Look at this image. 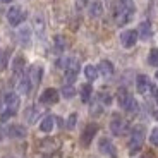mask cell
I'll return each instance as SVG.
<instances>
[{
    "instance_id": "1",
    "label": "cell",
    "mask_w": 158,
    "mask_h": 158,
    "mask_svg": "<svg viewBox=\"0 0 158 158\" xmlns=\"http://www.w3.org/2000/svg\"><path fill=\"white\" fill-rule=\"evenodd\" d=\"M112 9H114V19L117 26L127 24L134 16V5L131 0H114Z\"/></svg>"
},
{
    "instance_id": "2",
    "label": "cell",
    "mask_w": 158,
    "mask_h": 158,
    "mask_svg": "<svg viewBox=\"0 0 158 158\" xmlns=\"http://www.w3.org/2000/svg\"><path fill=\"white\" fill-rule=\"evenodd\" d=\"M143 141H144V126H136L131 131V139H129V155L134 156L141 151Z\"/></svg>"
},
{
    "instance_id": "3",
    "label": "cell",
    "mask_w": 158,
    "mask_h": 158,
    "mask_svg": "<svg viewBox=\"0 0 158 158\" xmlns=\"http://www.w3.org/2000/svg\"><path fill=\"white\" fill-rule=\"evenodd\" d=\"M117 102L120 105V108H124L126 112H131V114H134L138 112V102L134 100V96H131V93L126 89V88H120L117 91Z\"/></svg>"
},
{
    "instance_id": "4",
    "label": "cell",
    "mask_w": 158,
    "mask_h": 158,
    "mask_svg": "<svg viewBox=\"0 0 158 158\" xmlns=\"http://www.w3.org/2000/svg\"><path fill=\"white\" fill-rule=\"evenodd\" d=\"M24 19H26V12L19 5H14L7 10V21L10 26H19L21 23H24Z\"/></svg>"
},
{
    "instance_id": "5",
    "label": "cell",
    "mask_w": 158,
    "mask_h": 158,
    "mask_svg": "<svg viewBox=\"0 0 158 158\" xmlns=\"http://www.w3.org/2000/svg\"><path fill=\"white\" fill-rule=\"evenodd\" d=\"M110 131L114 136H122L127 131V122L118 114H114V117L110 118Z\"/></svg>"
},
{
    "instance_id": "6",
    "label": "cell",
    "mask_w": 158,
    "mask_h": 158,
    "mask_svg": "<svg viewBox=\"0 0 158 158\" xmlns=\"http://www.w3.org/2000/svg\"><path fill=\"white\" fill-rule=\"evenodd\" d=\"M96 132H98V124H88L83 129V134H81V146L88 148L91 144V141L95 139Z\"/></svg>"
},
{
    "instance_id": "7",
    "label": "cell",
    "mask_w": 158,
    "mask_h": 158,
    "mask_svg": "<svg viewBox=\"0 0 158 158\" xmlns=\"http://www.w3.org/2000/svg\"><path fill=\"white\" fill-rule=\"evenodd\" d=\"M138 31L136 29H126V31L120 33V43L124 48H132L138 43Z\"/></svg>"
},
{
    "instance_id": "8",
    "label": "cell",
    "mask_w": 158,
    "mask_h": 158,
    "mask_svg": "<svg viewBox=\"0 0 158 158\" xmlns=\"http://www.w3.org/2000/svg\"><path fill=\"white\" fill-rule=\"evenodd\" d=\"M98 150L102 151L103 155L110 156V158H117V148H115V144H114V143H112L108 138H102V139H100Z\"/></svg>"
},
{
    "instance_id": "9",
    "label": "cell",
    "mask_w": 158,
    "mask_h": 158,
    "mask_svg": "<svg viewBox=\"0 0 158 158\" xmlns=\"http://www.w3.org/2000/svg\"><path fill=\"white\" fill-rule=\"evenodd\" d=\"M40 102L43 103V105H55L59 102V91L55 88H47L41 93V96H40Z\"/></svg>"
},
{
    "instance_id": "10",
    "label": "cell",
    "mask_w": 158,
    "mask_h": 158,
    "mask_svg": "<svg viewBox=\"0 0 158 158\" xmlns=\"http://www.w3.org/2000/svg\"><path fill=\"white\" fill-rule=\"evenodd\" d=\"M26 134H28V129L24 126H21V124H12L7 129V136L12 139H23L26 138Z\"/></svg>"
},
{
    "instance_id": "11",
    "label": "cell",
    "mask_w": 158,
    "mask_h": 158,
    "mask_svg": "<svg viewBox=\"0 0 158 158\" xmlns=\"http://www.w3.org/2000/svg\"><path fill=\"white\" fill-rule=\"evenodd\" d=\"M4 103H5V107L9 108V110H12V112H17V108H19V105H21V98H19V95L17 93H7V95L4 96Z\"/></svg>"
},
{
    "instance_id": "12",
    "label": "cell",
    "mask_w": 158,
    "mask_h": 158,
    "mask_svg": "<svg viewBox=\"0 0 158 158\" xmlns=\"http://www.w3.org/2000/svg\"><path fill=\"white\" fill-rule=\"evenodd\" d=\"M29 81H31L33 86H38L40 83H41V77H43V67L41 65H33L31 69H29Z\"/></svg>"
},
{
    "instance_id": "13",
    "label": "cell",
    "mask_w": 158,
    "mask_h": 158,
    "mask_svg": "<svg viewBox=\"0 0 158 158\" xmlns=\"http://www.w3.org/2000/svg\"><path fill=\"white\" fill-rule=\"evenodd\" d=\"M136 89H138L139 95H144L146 91H150V79H148V76L139 74L136 77Z\"/></svg>"
},
{
    "instance_id": "14",
    "label": "cell",
    "mask_w": 158,
    "mask_h": 158,
    "mask_svg": "<svg viewBox=\"0 0 158 158\" xmlns=\"http://www.w3.org/2000/svg\"><path fill=\"white\" fill-rule=\"evenodd\" d=\"M151 35H153V29H151V24H150V21H143L141 24H139V29H138V36L141 40H150L151 38Z\"/></svg>"
},
{
    "instance_id": "15",
    "label": "cell",
    "mask_w": 158,
    "mask_h": 158,
    "mask_svg": "<svg viewBox=\"0 0 158 158\" xmlns=\"http://www.w3.org/2000/svg\"><path fill=\"white\" fill-rule=\"evenodd\" d=\"M53 126H55V117H53V115H47V117H43L41 122H40V131L45 132V134H48V132L53 131Z\"/></svg>"
},
{
    "instance_id": "16",
    "label": "cell",
    "mask_w": 158,
    "mask_h": 158,
    "mask_svg": "<svg viewBox=\"0 0 158 158\" xmlns=\"http://www.w3.org/2000/svg\"><path fill=\"white\" fill-rule=\"evenodd\" d=\"M88 12H89V16L93 17V19H98V17H102V14H103V4L100 2V0L91 2Z\"/></svg>"
},
{
    "instance_id": "17",
    "label": "cell",
    "mask_w": 158,
    "mask_h": 158,
    "mask_svg": "<svg viewBox=\"0 0 158 158\" xmlns=\"http://www.w3.org/2000/svg\"><path fill=\"white\" fill-rule=\"evenodd\" d=\"M98 72L102 76H105V77H110L112 74H114V64L110 62V60H102L98 65Z\"/></svg>"
},
{
    "instance_id": "18",
    "label": "cell",
    "mask_w": 158,
    "mask_h": 158,
    "mask_svg": "<svg viewBox=\"0 0 158 158\" xmlns=\"http://www.w3.org/2000/svg\"><path fill=\"white\" fill-rule=\"evenodd\" d=\"M24 65H26V59H24L23 55L14 57V60H12V71H14V74H21Z\"/></svg>"
},
{
    "instance_id": "19",
    "label": "cell",
    "mask_w": 158,
    "mask_h": 158,
    "mask_svg": "<svg viewBox=\"0 0 158 158\" xmlns=\"http://www.w3.org/2000/svg\"><path fill=\"white\" fill-rule=\"evenodd\" d=\"M65 47H67V43H65V38L60 35H57L55 38H53V50H55L57 55H60L64 50H65Z\"/></svg>"
},
{
    "instance_id": "20",
    "label": "cell",
    "mask_w": 158,
    "mask_h": 158,
    "mask_svg": "<svg viewBox=\"0 0 158 158\" xmlns=\"http://www.w3.org/2000/svg\"><path fill=\"white\" fill-rule=\"evenodd\" d=\"M17 88H19V93H23V95H29V91H31V88H33L31 81H29V76H24V77L19 81Z\"/></svg>"
},
{
    "instance_id": "21",
    "label": "cell",
    "mask_w": 158,
    "mask_h": 158,
    "mask_svg": "<svg viewBox=\"0 0 158 158\" xmlns=\"http://www.w3.org/2000/svg\"><path fill=\"white\" fill-rule=\"evenodd\" d=\"M91 95H93V88H91V84H83V86H81V102L88 103L91 100Z\"/></svg>"
},
{
    "instance_id": "22",
    "label": "cell",
    "mask_w": 158,
    "mask_h": 158,
    "mask_svg": "<svg viewBox=\"0 0 158 158\" xmlns=\"http://www.w3.org/2000/svg\"><path fill=\"white\" fill-rule=\"evenodd\" d=\"M98 69L95 67V65H91V64H88L86 67H84V76H86L88 81H95L96 77H98Z\"/></svg>"
},
{
    "instance_id": "23",
    "label": "cell",
    "mask_w": 158,
    "mask_h": 158,
    "mask_svg": "<svg viewBox=\"0 0 158 158\" xmlns=\"http://www.w3.org/2000/svg\"><path fill=\"white\" fill-rule=\"evenodd\" d=\"M19 41L21 45H24V47H28L29 41H31V29L29 28H23L19 31Z\"/></svg>"
},
{
    "instance_id": "24",
    "label": "cell",
    "mask_w": 158,
    "mask_h": 158,
    "mask_svg": "<svg viewBox=\"0 0 158 158\" xmlns=\"http://www.w3.org/2000/svg\"><path fill=\"white\" fill-rule=\"evenodd\" d=\"M38 114H40V110L36 107H29V108H26V114H24V117H26V120H28L29 124H33L36 120V117H38Z\"/></svg>"
},
{
    "instance_id": "25",
    "label": "cell",
    "mask_w": 158,
    "mask_h": 158,
    "mask_svg": "<svg viewBox=\"0 0 158 158\" xmlns=\"http://www.w3.org/2000/svg\"><path fill=\"white\" fill-rule=\"evenodd\" d=\"M9 59H10V50H4L2 53H0V72L7 69Z\"/></svg>"
},
{
    "instance_id": "26",
    "label": "cell",
    "mask_w": 158,
    "mask_h": 158,
    "mask_svg": "<svg viewBox=\"0 0 158 158\" xmlns=\"http://www.w3.org/2000/svg\"><path fill=\"white\" fill-rule=\"evenodd\" d=\"M148 64L151 67H158V48H151L148 53Z\"/></svg>"
},
{
    "instance_id": "27",
    "label": "cell",
    "mask_w": 158,
    "mask_h": 158,
    "mask_svg": "<svg viewBox=\"0 0 158 158\" xmlns=\"http://www.w3.org/2000/svg\"><path fill=\"white\" fill-rule=\"evenodd\" d=\"M35 29L40 36L43 35V31H45V21H43V16H40V14L35 17Z\"/></svg>"
},
{
    "instance_id": "28",
    "label": "cell",
    "mask_w": 158,
    "mask_h": 158,
    "mask_svg": "<svg viewBox=\"0 0 158 158\" xmlns=\"http://www.w3.org/2000/svg\"><path fill=\"white\" fill-rule=\"evenodd\" d=\"M60 93H62V96L64 98H72V96L76 95V89H74V86L72 84H65V86H62V89H60Z\"/></svg>"
},
{
    "instance_id": "29",
    "label": "cell",
    "mask_w": 158,
    "mask_h": 158,
    "mask_svg": "<svg viewBox=\"0 0 158 158\" xmlns=\"http://www.w3.org/2000/svg\"><path fill=\"white\" fill-rule=\"evenodd\" d=\"M76 122H77V114H71L69 115V118H67V122H65V127H67L69 131H72L76 127Z\"/></svg>"
},
{
    "instance_id": "30",
    "label": "cell",
    "mask_w": 158,
    "mask_h": 158,
    "mask_svg": "<svg viewBox=\"0 0 158 158\" xmlns=\"http://www.w3.org/2000/svg\"><path fill=\"white\" fill-rule=\"evenodd\" d=\"M150 143L153 144V146H158V127L151 129V132H150Z\"/></svg>"
},
{
    "instance_id": "31",
    "label": "cell",
    "mask_w": 158,
    "mask_h": 158,
    "mask_svg": "<svg viewBox=\"0 0 158 158\" xmlns=\"http://www.w3.org/2000/svg\"><path fill=\"white\" fill-rule=\"evenodd\" d=\"M12 115H16V112H12V110H9V108H5V110L0 114V122H5V120H9Z\"/></svg>"
},
{
    "instance_id": "32",
    "label": "cell",
    "mask_w": 158,
    "mask_h": 158,
    "mask_svg": "<svg viewBox=\"0 0 158 158\" xmlns=\"http://www.w3.org/2000/svg\"><path fill=\"white\" fill-rule=\"evenodd\" d=\"M100 103H103V105H110V103H112V96L107 95V93L100 95Z\"/></svg>"
},
{
    "instance_id": "33",
    "label": "cell",
    "mask_w": 158,
    "mask_h": 158,
    "mask_svg": "<svg viewBox=\"0 0 158 158\" xmlns=\"http://www.w3.org/2000/svg\"><path fill=\"white\" fill-rule=\"evenodd\" d=\"M103 112V105L102 103H98V105H93L91 107V115H100Z\"/></svg>"
},
{
    "instance_id": "34",
    "label": "cell",
    "mask_w": 158,
    "mask_h": 158,
    "mask_svg": "<svg viewBox=\"0 0 158 158\" xmlns=\"http://www.w3.org/2000/svg\"><path fill=\"white\" fill-rule=\"evenodd\" d=\"M150 93H151V96H153V100H156V102H158V86H156V84H151L150 83Z\"/></svg>"
},
{
    "instance_id": "35",
    "label": "cell",
    "mask_w": 158,
    "mask_h": 158,
    "mask_svg": "<svg viewBox=\"0 0 158 158\" xmlns=\"http://www.w3.org/2000/svg\"><path fill=\"white\" fill-rule=\"evenodd\" d=\"M88 4V0H77V7L81 9V7H84V5Z\"/></svg>"
},
{
    "instance_id": "36",
    "label": "cell",
    "mask_w": 158,
    "mask_h": 158,
    "mask_svg": "<svg viewBox=\"0 0 158 158\" xmlns=\"http://www.w3.org/2000/svg\"><path fill=\"white\" fill-rule=\"evenodd\" d=\"M153 117L158 118V108H155V110H153Z\"/></svg>"
},
{
    "instance_id": "37",
    "label": "cell",
    "mask_w": 158,
    "mask_h": 158,
    "mask_svg": "<svg viewBox=\"0 0 158 158\" xmlns=\"http://www.w3.org/2000/svg\"><path fill=\"white\" fill-rule=\"evenodd\" d=\"M2 138H4V132H2V127H0V141H2Z\"/></svg>"
},
{
    "instance_id": "38",
    "label": "cell",
    "mask_w": 158,
    "mask_h": 158,
    "mask_svg": "<svg viewBox=\"0 0 158 158\" xmlns=\"http://www.w3.org/2000/svg\"><path fill=\"white\" fill-rule=\"evenodd\" d=\"M0 2H4V4H10L12 0H0Z\"/></svg>"
},
{
    "instance_id": "39",
    "label": "cell",
    "mask_w": 158,
    "mask_h": 158,
    "mask_svg": "<svg viewBox=\"0 0 158 158\" xmlns=\"http://www.w3.org/2000/svg\"><path fill=\"white\" fill-rule=\"evenodd\" d=\"M156 79H158V72H156Z\"/></svg>"
}]
</instances>
